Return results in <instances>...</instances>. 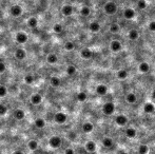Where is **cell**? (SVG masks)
I'll return each instance as SVG.
<instances>
[{
  "label": "cell",
  "instance_id": "484cf974",
  "mask_svg": "<svg viewBox=\"0 0 155 154\" xmlns=\"http://www.w3.org/2000/svg\"><path fill=\"white\" fill-rule=\"evenodd\" d=\"M113 145H114V141L111 137H105L102 139V146L105 148H112Z\"/></svg>",
  "mask_w": 155,
  "mask_h": 154
},
{
  "label": "cell",
  "instance_id": "f546056e",
  "mask_svg": "<svg viewBox=\"0 0 155 154\" xmlns=\"http://www.w3.org/2000/svg\"><path fill=\"white\" fill-rule=\"evenodd\" d=\"M34 125H35L36 128H38V129H42V128L45 127V121L43 118H37L34 121Z\"/></svg>",
  "mask_w": 155,
  "mask_h": 154
},
{
  "label": "cell",
  "instance_id": "f6af8a7d",
  "mask_svg": "<svg viewBox=\"0 0 155 154\" xmlns=\"http://www.w3.org/2000/svg\"><path fill=\"white\" fill-rule=\"evenodd\" d=\"M12 154H24L22 151H20V150H16V151H14Z\"/></svg>",
  "mask_w": 155,
  "mask_h": 154
},
{
  "label": "cell",
  "instance_id": "cb8c5ba5",
  "mask_svg": "<svg viewBox=\"0 0 155 154\" xmlns=\"http://www.w3.org/2000/svg\"><path fill=\"white\" fill-rule=\"evenodd\" d=\"M89 29H90V31L93 32V33H97V32L100 31V25H99L97 21H93V22H91L90 25H89Z\"/></svg>",
  "mask_w": 155,
  "mask_h": 154
},
{
  "label": "cell",
  "instance_id": "5bb4252c",
  "mask_svg": "<svg viewBox=\"0 0 155 154\" xmlns=\"http://www.w3.org/2000/svg\"><path fill=\"white\" fill-rule=\"evenodd\" d=\"M138 71L142 74L149 73V71H150V65H149L148 62H146V61H142V62H140L139 65H138Z\"/></svg>",
  "mask_w": 155,
  "mask_h": 154
},
{
  "label": "cell",
  "instance_id": "bcb514c9",
  "mask_svg": "<svg viewBox=\"0 0 155 154\" xmlns=\"http://www.w3.org/2000/svg\"><path fill=\"white\" fill-rule=\"evenodd\" d=\"M117 154H129V153L128 152H126V151H124V150H119Z\"/></svg>",
  "mask_w": 155,
  "mask_h": 154
},
{
  "label": "cell",
  "instance_id": "4316f807",
  "mask_svg": "<svg viewBox=\"0 0 155 154\" xmlns=\"http://www.w3.org/2000/svg\"><path fill=\"white\" fill-rule=\"evenodd\" d=\"M50 83H51L52 87L57 88V87L60 86L61 80H60L59 77H57V76H53V77H51V79H50Z\"/></svg>",
  "mask_w": 155,
  "mask_h": 154
},
{
  "label": "cell",
  "instance_id": "f35d334b",
  "mask_svg": "<svg viewBox=\"0 0 155 154\" xmlns=\"http://www.w3.org/2000/svg\"><path fill=\"white\" fill-rule=\"evenodd\" d=\"M75 48V45L73 42H71V41H67V42L65 43V49L67 50V51H73Z\"/></svg>",
  "mask_w": 155,
  "mask_h": 154
},
{
  "label": "cell",
  "instance_id": "836d02e7",
  "mask_svg": "<svg viewBox=\"0 0 155 154\" xmlns=\"http://www.w3.org/2000/svg\"><path fill=\"white\" fill-rule=\"evenodd\" d=\"M138 153L139 154H148L149 153V147L147 145H139V147H138Z\"/></svg>",
  "mask_w": 155,
  "mask_h": 154
},
{
  "label": "cell",
  "instance_id": "2e32d148",
  "mask_svg": "<svg viewBox=\"0 0 155 154\" xmlns=\"http://www.w3.org/2000/svg\"><path fill=\"white\" fill-rule=\"evenodd\" d=\"M125 134H126V136L128 137V138H134V137H136V135H137V131L135 128L129 127L126 129Z\"/></svg>",
  "mask_w": 155,
  "mask_h": 154
},
{
  "label": "cell",
  "instance_id": "83f0119b",
  "mask_svg": "<svg viewBox=\"0 0 155 154\" xmlns=\"http://www.w3.org/2000/svg\"><path fill=\"white\" fill-rule=\"evenodd\" d=\"M37 25H38V20H37V18H35V17L29 18V20H27V27L31 28V29H35V28H37Z\"/></svg>",
  "mask_w": 155,
  "mask_h": 154
},
{
  "label": "cell",
  "instance_id": "9a60e30c",
  "mask_svg": "<svg viewBox=\"0 0 155 154\" xmlns=\"http://www.w3.org/2000/svg\"><path fill=\"white\" fill-rule=\"evenodd\" d=\"M93 130H94V125L90 121H85V123L82 125V131L85 133L89 134V133H92Z\"/></svg>",
  "mask_w": 155,
  "mask_h": 154
},
{
  "label": "cell",
  "instance_id": "9c48e42d",
  "mask_svg": "<svg viewBox=\"0 0 155 154\" xmlns=\"http://www.w3.org/2000/svg\"><path fill=\"white\" fill-rule=\"evenodd\" d=\"M73 12H74V9H73V7L70 4H65L61 7V13H62V15L65 16V17L71 16L73 14Z\"/></svg>",
  "mask_w": 155,
  "mask_h": 154
},
{
  "label": "cell",
  "instance_id": "7a4b0ae2",
  "mask_svg": "<svg viewBox=\"0 0 155 154\" xmlns=\"http://www.w3.org/2000/svg\"><path fill=\"white\" fill-rule=\"evenodd\" d=\"M103 10H105L106 14H108V15H114L117 12V4L114 1H109V2H107L105 4Z\"/></svg>",
  "mask_w": 155,
  "mask_h": 154
},
{
  "label": "cell",
  "instance_id": "b9f144b4",
  "mask_svg": "<svg viewBox=\"0 0 155 154\" xmlns=\"http://www.w3.org/2000/svg\"><path fill=\"white\" fill-rule=\"evenodd\" d=\"M148 29H149V31H151V32H155V20L149 22Z\"/></svg>",
  "mask_w": 155,
  "mask_h": 154
},
{
  "label": "cell",
  "instance_id": "c3c4849f",
  "mask_svg": "<svg viewBox=\"0 0 155 154\" xmlns=\"http://www.w3.org/2000/svg\"><path fill=\"white\" fill-rule=\"evenodd\" d=\"M17 1H21V0H17Z\"/></svg>",
  "mask_w": 155,
  "mask_h": 154
},
{
  "label": "cell",
  "instance_id": "44dd1931",
  "mask_svg": "<svg viewBox=\"0 0 155 154\" xmlns=\"http://www.w3.org/2000/svg\"><path fill=\"white\" fill-rule=\"evenodd\" d=\"M47 61L50 65H55L58 61V57H57V55L55 53H50L47 56Z\"/></svg>",
  "mask_w": 155,
  "mask_h": 154
},
{
  "label": "cell",
  "instance_id": "e575fe53",
  "mask_svg": "<svg viewBox=\"0 0 155 154\" xmlns=\"http://www.w3.org/2000/svg\"><path fill=\"white\" fill-rule=\"evenodd\" d=\"M119 30H120V27H119L118 23H112L110 27V32L112 34H116L119 32Z\"/></svg>",
  "mask_w": 155,
  "mask_h": 154
},
{
  "label": "cell",
  "instance_id": "7402d4cb",
  "mask_svg": "<svg viewBox=\"0 0 155 154\" xmlns=\"http://www.w3.org/2000/svg\"><path fill=\"white\" fill-rule=\"evenodd\" d=\"M128 71L125 69H122L119 70V71H117L116 73V77L118 79H120V80H125V79H127V77H128Z\"/></svg>",
  "mask_w": 155,
  "mask_h": 154
},
{
  "label": "cell",
  "instance_id": "52a82bcc",
  "mask_svg": "<svg viewBox=\"0 0 155 154\" xmlns=\"http://www.w3.org/2000/svg\"><path fill=\"white\" fill-rule=\"evenodd\" d=\"M96 148H97V145L95 141H88L87 143H85V149L87 152H89V153H93V152L96 151Z\"/></svg>",
  "mask_w": 155,
  "mask_h": 154
},
{
  "label": "cell",
  "instance_id": "6da1fadb",
  "mask_svg": "<svg viewBox=\"0 0 155 154\" xmlns=\"http://www.w3.org/2000/svg\"><path fill=\"white\" fill-rule=\"evenodd\" d=\"M115 109H116V107H115V103H112V101H108V103H106L105 105L102 106V112L103 114H106V115H113L115 112Z\"/></svg>",
  "mask_w": 155,
  "mask_h": 154
},
{
  "label": "cell",
  "instance_id": "f1b7e54d",
  "mask_svg": "<svg viewBox=\"0 0 155 154\" xmlns=\"http://www.w3.org/2000/svg\"><path fill=\"white\" fill-rule=\"evenodd\" d=\"M27 148H29L31 151H36L38 149V141H35V139H31V141L27 143Z\"/></svg>",
  "mask_w": 155,
  "mask_h": 154
},
{
  "label": "cell",
  "instance_id": "d6a6232c",
  "mask_svg": "<svg viewBox=\"0 0 155 154\" xmlns=\"http://www.w3.org/2000/svg\"><path fill=\"white\" fill-rule=\"evenodd\" d=\"M76 72H77V69H76V67L75 65H69V67L67 68V75H70V76H73V75H75L76 74Z\"/></svg>",
  "mask_w": 155,
  "mask_h": 154
},
{
  "label": "cell",
  "instance_id": "8fae6325",
  "mask_svg": "<svg viewBox=\"0 0 155 154\" xmlns=\"http://www.w3.org/2000/svg\"><path fill=\"white\" fill-rule=\"evenodd\" d=\"M31 103H33L34 106H38L42 103V96L38 93H35L31 96Z\"/></svg>",
  "mask_w": 155,
  "mask_h": 154
},
{
  "label": "cell",
  "instance_id": "7bdbcfd3",
  "mask_svg": "<svg viewBox=\"0 0 155 154\" xmlns=\"http://www.w3.org/2000/svg\"><path fill=\"white\" fill-rule=\"evenodd\" d=\"M5 70H7V65L3 61H0V74L1 73H4Z\"/></svg>",
  "mask_w": 155,
  "mask_h": 154
},
{
  "label": "cell",
  "instance_id": "8992f818",
  "mask_svg": "<svg viewBox=\"0 0 155 154\" xmlns=\"http://www.w3.org/2000/svg\"><path fill=\"white\" fill-rule=\"evenodd\" d=\"M54 121L59 125H63L65 123H67V115L63 112H57L54 115Z\"/></svg>",
  "mask_w": 155,
  "mask_h": 154
},
{
  "label": "cell",
  "instance_id": "277c9868",
  "mask_svg": "<svg viewBox=\"0 0 155 154\" xmlns=\"http://www.w3.org/2000/svg\"><path fill=\"white\" fill-rule=\"evenodd\" d=\"M61 144H62V139L60 138V136H56V135H55V136H52L49 141L50 147L53 148V149H58L61 146Z\"/></svg>",
  "mask_w": 155,
  "mask_h": 154
},
{
  "label": "cell",
  "instance_id": "1f68e13d",
  "mask_svg": "<svg viewBox=\"0 0 155 154\" xmlns=\"http://www.w3.org/2000/svg\"><path fill=\"white\" fill-rule=\"evenodd\" d=\"M91 14V9L89 7H82L80 9V15L83 17H88Z\"/></svg>",
  "mask_w": 155,
  "mask_h": 154
},
{
  "label": "cell",
  "instance_id": "ee69618b",
  "mask_svg": "<svg viewBox=\"0 0 155 154\" xmlns=\"http://www.w3.org/2000/svg\"><path fill=\"white\" fill-rule=\"evenodd\" d=\"M65 154H75V151L72 148H67V149L65 150Z\"/></svg>",
  "mask_w": 155,
  "mask_h": 154
},
{
  "label": "cell",
  "instance_id": "ab89813d",
  "mask_svg": "<svg viewBox=\"0 0 155 154\" xmlns=\"http://www.w3.org/2000/svg\"><path fill=\"white\" fill-rule=\"evenodd\" d=\"M7 94V89L5 86H0V97H4Z\"/></svg>",
  "mask_w": 155,
  "mask_h": 154
},
{
  "label": "cell",
  "instance_id": "ffe728a7",
  "mask_svg": "<svg viewBox=\"0 0 155 154\" xmlns=\"http://www.w3.org/2000/svg\"><path fill=\"white\" fill-rule=\"evenodd\" d=\"M128 37H129V39H130V40H133V41L137 40V39L139 38V32L137 31V30H135V29H132L130 32H129Z\"/></svg>",
  "mask_w": 155,
  "mask_h": 154
},
{
  "label": "cell",
  "instance_id": "7c38bea8",
  "mask_svg": "<svg viewBox=\"0 0 155 154\" xmlns=\"http://www.w3.org/2000/svg\"><path fill=\"white\" fill-rule=\"evenodd\" d=\"M110 48H111V51L112 52H119L122 49V45L119 40H113V41H111Z\"/></svg>",
  "mask_w": 155,
  "mask_h": 154
},
{
  "label": "cell",
  "instance_id": "d590c367",
  "mask_svg": "<svg viewBox=\"0 0 155 154\" xmlns=\"http://www.w3.org/2000/svg\"><path fill=\"white\" fill-rule=\"evenodd\" d=\"M24 81L27 85H32V83H34V81H35V77H34L32 74H27L24 77Z\"/></svg>",
  "mask_w": 155,
  "mask_h": 154
},
{
  "label": "cell",
  "instance_id": "30bf717a",
  "mask_svg": "<svg viewBox=\"0 0 155 154\" xmlns=\"http://www.w3.org/2000/svg\"><path fill=\"white\" fill-rule=\"evenodd\" d=\"M122 14H124V17L126 18V19H128V20L133 19V18L135 17V15H136L135 11L133 9H131V7H127V9H125V11Z\"/></svg>",
  "mask_w": 155,
  "mask_h": 154
},
{
  "label": "cell",
  "instance_id": "60d3db41",
  "mask_svg": "<svg viewBox=\"0 0 155 154\" xmlns=\"http://www.w3.org/2000/svg\"><path fill=\"white\" fill-rule=\"evenodd\" d=\"M7 113V108L3 103H0V116H3Z\"/></svg>",
  "mask_w": 155,
  "mask_h": 154
},
{
  "label": "cell",
  "instance_id": "d4e9b609",
  "mask_svg": "<svg viewBox=\"0 0 155 154\" xmlns=\"http://www.w3.org/2000/svg\"><path fill=\"white\" fill-rule=\"evenodd\" d=\"M126 100H127V103H136V100H137V96H136V94L135 93H128L127 94V96H126Z\"/></svg>",
  "mask_w": 155,
  "mask_h": 154
},
{
  "label": "cell",
  "instance_id": "4dcf8cb0",
  "mask_svg": "<svg viewBox=\"0 0 155 154\" xmlns=\"http://www.w3.org/2000/svg\"><path fill=\"white\" fill-rule=\"evenodd\" d=\"M88 98V95L85 93V92H79L78 94L76 95V99L79 101V103H85Z\"/></svg>",
  "mask_w": 155,
  "mask_h": 154
},
{
  "label": "cell",
  "instance_id": "e0dca14e",
  "mask_svg": "<svg viewBox=\"0 0 155 154\" xmlns=\"http://www.w3.org/2000/svg\"><path fill=\"white\" fill-rule=\"evenodd\" d=\"M92 55L93 52L90 49H88V48H85V49H82L80 51V56L83 59H90L92 57Z\"/></svg>",
  "mask_w": 155,
  "mask_h": 154
},
{
  "label": "cell",
  "instance_id": "603a6c76",
  "mask_svg": "<svg viewBox=\"0 0 155 154\" xmlns=\"http://www.w3.org/2000/svg\"><path fill=\"white\" fill-rule=\"evenodd\" d=\"M14 117H15L16 119H18V121H22V119L25 117L24 111H23V110H21V109L15 110V112H14Z\"/></svg>",
  "mask_w": 155,
  "mask_h": 154
},
{
  "label": "cell",
  "instance_id": "7dc6e473",
  "mask_svg": "<svg viewBox=\"0 0 155 154\" xmlns=\"http://www.w3.org/2000/svg\"><path fill=\"white\" fill-rule=\"evenodd\" d=\"M151 96H152V98H153V99H154V100H155V89H154V90H153V91H152V93H151Z\"/></svg>",
  "mask_w": 155,
  "mask_h": 154
},
{
  "label": "cell",
  "instance_id": "8d00e7d4",
  "mask_svg": "<svg viewBox=\"0 0 155 154\" xmlns=\"http://www.w3.org/2000/svg\"><path fill=\"white\" fill-rule=\"evenodd\" d=\"M147 7H148V3H147L146 0H138L137 2V7L139 10H146Z\"/></svg>",
  "mask_w": 155,
  "mask_h": 154
},
{
  "label": "cell",
  "instance_id": "4fadbf2b",
  "mask_svg": "<svg viewBox=\"0 0 155 154\" xmlns=\"http://www.w3.org/2000/svg\"><path fill=\"white\" fill-rule=\"evenodd\" d=\"M142 110H144L145 113L151 114L155 111V105L153 103H146L142 107Z\"/></svg>",
  "mask_w": 155,
  "mask_h": 154
},
{
  "label": "cell",
  "instance_id": "ac0fdd59",
  "mask_svg": "<svg viewBox=\"0 0 155 154\" xmlns=\"http://www.w3.org/2000/svg\"><path fill=\"white\" fill-rule=\"evenodd\" d=\"M96 93L101 96L106 95L108 93V87L106 85H98L96 87Z\"/></svg>",
  "mask_w": 155,
  "mask_h": 154
},
{
  "label": "cell",
  "instance_id": "ba28073f",
  "mask_svg": "<svg viewBox=\"0 0 155 154\" xmlns=\"http://www.w3.org/2000/svg\"><path fill=\"white\" fill-rule=\"evenodd\" d=\"M16 41L20 45H23L27 41V35L24 33V32H18V33L16 34Z\"/></svg>",
  "mask_w": 155,
  "mask_h": 154
},
{
  "label": "cell",
  "instance_id": "3957f363",
  "mask_svg": "<svg viewBox=\"0 0 155 154\" xmlns=\"http://www.w3.org/2000/svg\"><path fill=\"white\" fill-rule=\"evenodd\" d=\"M129 123V118L124 115V114H119V115H116L115 116V123H116L118 127H125L127 126Z\"/></svg>",
  "mask_w": 155,
  "mask_h": 154
},
{
  "label": "cell",
  "instance_id": "d6986e66",
  "mask_svg": "<svg viewBox=\"0 0 155 154\" xmlns=\"http://www.w3.org/2000/svg\"><path fill=\"white\" fill-rule=\"evenodd\" d=\"M15 57L16 59H18V60H23V59H25V57H27V53H25L24 50L18 49V50H16L15 52Z\"/></svg>",
  "mask_w": 155,
  "mask_h": 154
},
{
  "label": "cell",
  "instance_id": "5b68a950",
  "mask_svg": "<svg viewBox=\"0 0 155 154\" xmlns=\"http://www.w3.org/2000/svg\"><path fill=\"white\" fill-rule=\"evenodd\" d=\"M23 13V10L20 5L18 4H14L10 7V14H11L13 17H20Z\"/></svg>",
  "mask_w": 155,
  "mask_h": 154
},
{
  "label": "cell",
  "instance_id": "74e56055",
  "mask_svg": "<svg viewBox=\"0 0 155 154\" xmlns=\"http://www.w3.org/2000/svg\"><path fill=\"white\" fill-rule=\"evenodd\" d=\"M62 30H63V28L60 23H56V25H54V27H53V31H54V33H56V34H60L61 32H62Z\"/></svg>",
  "mask_w": 155,
  "mask_h": 154
}]
</instances>
